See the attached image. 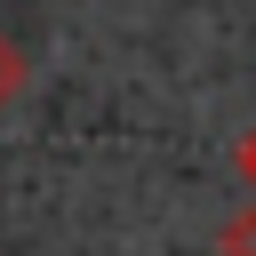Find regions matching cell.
<instances>
[{
  "mask_svg": "<svg viewBox=\"0 0 256 256\" xmlns=\"http://www.w3.org/2000/svg\"><path fill=\"white\" fill-rule=\"evenodd\" d=\"M216 256H256V192L216 224Z\"/></svg>",
  "mask_w": 256,
  "mask_h": 256,
  "instance_id": "1",
  "label": "cell"
},
{
  "mask_svg": "<svg viewBox=\"0 0 256 256\" xmlns=\"http://www.w3.org/2000/svg\"><path fill=\"white\" fill-rule=\"evenodd\" d=\"M240 176H248V192H256V128L240 136Z\"/></svg>",
  "mask_w": 256,
  "mask_h": 256,
  "instance_id": "2",
  "label": "cell"
},
{
  "mask_svg": "<svg viewBox=\"0 0 256 256\" xmlns=\"http://www.w3.org/2000/svg\"><path fill=\"white\" fill-rule=\"evenodd\" d=\"M8 88H16V48L0 40V96H8Z\"/></svg>",
  "mask_w": 256,
  "mask_h": 256,
  "instance_id": "3",
  "label": "cell"
}]
</instances>
